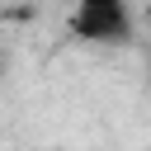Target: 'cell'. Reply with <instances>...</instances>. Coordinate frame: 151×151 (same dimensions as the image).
Listing matches in <instances>:
<instances>
[{
  "mask_svg": "<svg viewBox=\"0 0 151 151\" xmlns=\"http://www.w3.org/2000/svg\"><path fill=\"white\" fill-rule=\"evenodd\" d=\"M71 28L90 42H123L127 38V5L123 0H85L71 14Z\"/></svg>",
  "mask_w": 151,
  "mask_h": 151,
  "instance_id": "1",
  "label": "cell"
}]
</instances>
